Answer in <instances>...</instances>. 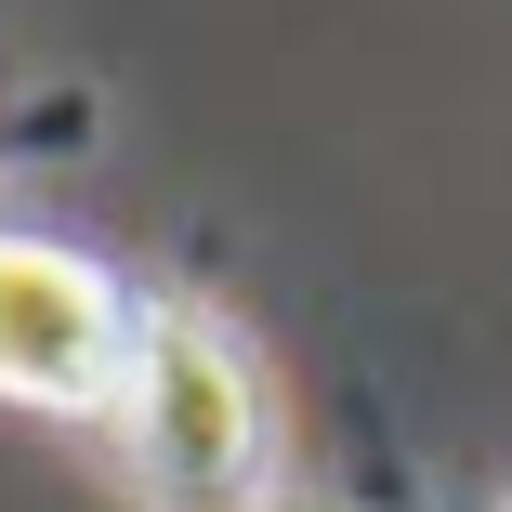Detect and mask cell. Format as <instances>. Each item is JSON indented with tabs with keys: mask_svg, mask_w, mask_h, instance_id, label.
Instances as JSON below:
<instances>
[{
	"mask_svg": "<svg viewBox=\"0 0 512 512\" xmlns=\"http://www.w3.org/2000/svg\"><path fill=\"white\" fill-rule=\"evenodd\" d=\"M119 434H132L158 499L211 512V499H237L263 473V381L211 316L158 302V316H132V355H119Z\"/></svg>",
	"mask_w": 512,
	"mask_h": 512,
	"instance_id": "1",
	"label": "cell"
},
{
	"mask_svg": "<svg viewBox=\"0 0 512 512\" xmlns=\"http://www.w3.org/2000/svg\"><path fill=\"white\" fill-rule=\"evenodd\" d=\"M132 355V302L53 237H0V394L27 407H106Z\"/></svg>",
	"mask_w": 512,
	"mask_h": 512,
	"instance_id": "2",
	"label": "cell"
}]
</instances>
